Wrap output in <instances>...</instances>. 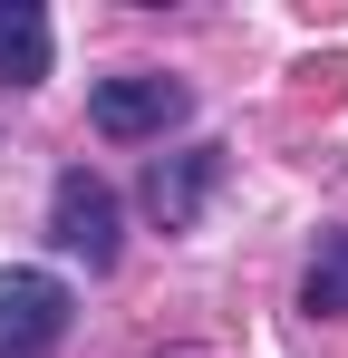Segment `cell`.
<instances>
[{"instance_id": "obj_1", "label": "cell", "mask_w": 348, "mask_h": 358, "mask_svg": "<svg viewBox=\"0 0 348 358\" xmlns=\"http://www.w3.org/2000/svg\"><path fill=\"white\" fill-rule=\"evenodd\" d=\"M194 117V87L184 78H155V68H126V78H97L87 87V126L97 136H116V145H165V126Z\"/></svg>"}, {"instance_id": "obj_2", "label": "cell", "mask_w": 348, "mask_h": 358, "mask_svg": "<svg viewBox=\"0 0 348 358\" xmlns=\"http://www.w3.org/2000/svg\"><path fill=\"white\" fill-rule=\"evenodd\" d=\"M68 281L58 271H29V262H10L0 271V358H49L68 339Z\"/></svg>"}, {"instance_id": "obj_3", "label": "cell", "mask_w": 348, "mask_h": 358, "mask_svg": "<svg viewBox=\"0 0 348 358\" xmlns=\"http://www.w3.org/2000/svg\"><path fill=\"white\" fill-rule=\"evenodd\" d=\"M49 242L68 252V262H87V271L116 262V194H107V175L68 165V175L49 184Z\"/></svg>"}, {"instance_id": "obj_4", "label": "cell", "mask_w": 348, "mask_h": 358, "mask_svg": "<svg viewBox=\"0 0 348 358\" xmlns=\"http://www.w3.org/2000/svg\"><path fill=\"white\" fill-rule=\"evenodd\" d=\"M223 184V145H184V155H155L145 165V213L165 223V233H184L194 213H203V194Z\"/></svg>"}, {"instance_id": "obj_5", "label": "cell", "mask_w": 348, "mask_h": 358, "mask_svg": "<svg viewBox=\"0 0 348 358\" xmlns=\"http://www.w3.org/2000/svg\"><path fill=\"white\" fill-rule=\"evenodd\" d=\"M39 78H49V10L0 0V87H39Z\"/></svg>"}, {"instance_id": "obj_6", "label": "cell", "mask_w": 348, "mask_h": 358, "mask_svg": "<svg viewBox=\"0 0 348 358\" xmlns=\"http://www.w3.org/2000/svg\"><path fill=\"white\" fill-rule=\"evenodd\" d=\"M300 310L310 320H348V233H319L310 271H300Z\"/></svg>"}]
</instances>
